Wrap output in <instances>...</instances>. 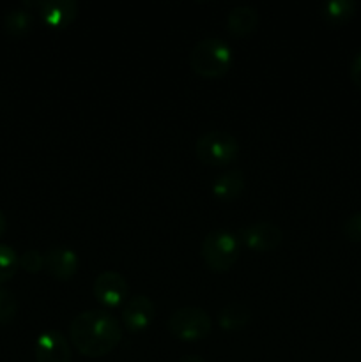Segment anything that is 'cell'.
<instances>
[{
    "label": "cell",
    "instance_id": "cell-1",
    "mask_svg": "<svg viewBox=\"0 0 361 362\" xmlns=\"http://www.w3.org/2000/svg\"><path fill=\"white\" fill-rule=\"evenodd\" d=\"M69 336L78 352L87 357H103L122 339V325L106 310H87L73 318Z\"/></svg>",
    "mask_w": 361,
    "mask_h": 362
},
{
    "label": "cell",
    "instance_id": "cell-2",
    "mask_svg": "<svg viewBox=\"0 0 361 362\" xmlns=\"http://www.w3.org/2000/svg\"><path fill=\"white\" fill-rule=\"evenodd\" d=\"M234 49L222 37H204L190 52V66L197 74L205 78L223 76L230 69Z\"/></svg>",
    "mask_w": 361,
    "mask_h": 362
},
{
    "label": "cell",
    "instance_id": "cell-3",
    "mask_svg": "<svg viewBox=\"0 0 361 362\" xmlns=\"http://www.w3.org/2000/svg\"><path fill=\"white\" fill-rule=\"evenodd\" d=\"M202 257L211 271H229L239 257V239L230 230H211L202 240Z\"/></svg>",
    "mask_w": 361,
    "mask_h": 362
},
{
    "label": "cell",
    "instance_id": "cell-4",
    "mask_svg": "<svg viewBox=\"0 0 361 362\" xmlns=\"http://www.w3.org/2000/svg\"><path fill=\"white\" fill-rule=\"evenodd\" d=\"M195 154L202 163L223 166L232 163L239 154V141L232 133L223 129L205 131L195 141Z\"/></svg>",
    "mask_w": 361,
    "mask_h": 362
},
{
    "label": "cell",
    "instance_id": "cell-5",
    "mask_svg": "<svg viewBox=\"0 0 361 362\" xmlns=\"http://www.w3.org/2000/svg\"><path fill=\"white\" fill-rule=\"evenodd\" d=\"M212 320L200 306L177 308L168 317V331L183 341H198L211 332Z\"/></svg>",
    "mask_w": 361,
    "mask_h": 362
},
{
    "label": "cell",
    "instance_id": "cell-6",
    "mask_svg": "<svg viewBox=\"0 0 361 362\" xmlns=\"http://www.w3.org/2000/svg\"><path fill=\"white\" fill-rule=\"evenodd\" d=\"M237 239L244 246L255 251H273L282 244L283 232L276 223L257 221L251 225L241 226L237 230Z\"/></svg>",
    "mask_w": 361,
    "mask_h": 362
},
{
    "label": "cell",
    "instance_id": "cell-7",
    "mask_svg": "<svg viewBox=\"0 0 361 362\" xmlns=\"http://www.w3.org/2000/svg\"><path fill=\"white\" fill-rule=\"evenodd\" d=\"M34 354L35 362H71L69 343L57 329H48L38 336Z\"/></svg>",
    "mask_w": 361,
    "mask_h": 362
},
{
    "label": "cell",
    "instance_id": "cell-8",
    "mask_svg": "<svg viewBox=\"0 0 361 362\" xmlns=\"http://www.w3.org/2000/svg\"><path fill=\"white\" fill-rule=\"evenodd\" d=\"M94 296L105 306H119L126 303L127 281L120 272L103 271L94 279Z\"/></svg>",
    "mask_w": 361,
    "mask_h": 362
},
{
    "label": "cell",
    "instance_id": "cell-9",
    "mask_svg": "<svg viewBox=\"0 0 361 362\" xmlns=\"http://www.w3.org/2000/svg\"><path fill=\"white\" fill-rule=\"evenodd\" d=\"M154 303L145 293L127 297L122 304V322L130 331H142L154 318Z\"/></svg>",
    "mask_w": 361,
    "mask_h": 362
},
{
    "label": "cell",
    "instance_id": "cell-10",
    "mask_svg": "<svg viewBox=\"0 0 361 362\" xmlns=\"http://www.w3.org/2000/svg\"><path fill=\"white\" fill-rule=\"evenodd\" d=\"M45 267L57 279H69L80 267V258L71 247L55 246L45 253Z\"/></svg>",
    "mask_w": 361,
    "mask_h": 362
},
{
    "label": "cell",
    "instance_id": "cell-11",
    "mask_svg": "<svg viewBox=\"0 0 361 362\" xmlns=\"http://www.w3.org/2000/svg\"><path fill=\"white\" fill-rule=\"evenodd\" d=\"M38 11L50 27H66L78 14L76 0H39Z\"/></svg>",
    "mask_w": 361,
    "mask_h": 362
},
{
    "label": "cell",
    "instance_id": "cell-12",
    "mask_svg": "<svg viewBox=\"0 0 361 362\" xmlns=\"http://www.w3.org/2000/svg\"><path fill=\"white\" fill-rule=\"evenodd\" d=\"M227 30L232 35L243 37L251 34L258 25V11L251 4H237L227 13Z\"/></svg>",
    "mask_w": 361,
    "mask_h": 362
},
{
    "label": "cell",
    "instance_id": "cell-13",
    "mask_svg": "<svg viewBox=\"0 0 361 362\" xmlns=\"http://www.w3.org/2000/svg\"><path fill=\"white\" fill-rule=\"evenodd\" d=\"M244 172L239 168H230L225 172L219 173L214 180H212V194L219 200L230 202L234 198H237L241 194V191L244 189Z\"/></svg>",
    "mask_w": 361,
    "mask_h": 362
},
{
    "label": "cell",
    "instance_id": "cell-14",
    "mask_svg": "<svg viewBox=\"0 0 361 362\" xmlns=\"http://www.w3.org/2000/svg\"><path fill=\"white\" fill-rule=\"evenodd\" d=\"M250 318V308L244 306V304L241 303L225 304V306L218 311V322L219 325H222V329H225V331H237V329L246 327Z\"/></svg>",
    "mask_w": 361,
    "mask_h": 362
},
{
    "label": "cell",
    "instance_id": "cell-15",
    "mask_svg": "<svg viewBox=\"0 0 361 362\" xmlns=\"http://www.w3.org/2000/svg\"><path fill=\"white\" fill-rule=\"evenodd\" d=\"M34 27V13L27 7H13L4 14V30L11 35H25Z\"/></svg>",
    "mask_w": 361,
    "mask_h": 362
},
{
    "label": "cell",
    "instance_id": "cell-16",
    "mask_svg": "<svg viewBox=\"0 0 361 362\" xmlns=\"http://www.w3.org/2000/svg\"><path fill=\"white\" fill-rule=\"evenodd\" d=\"M356 9L354 0H326L321 6V14L329 25H342L354 16Z\"/></svg>",
    "mask_w": 361,
    "mask_h": 362
},
{
    "label": "cell",
    "instance_id": "cell-17",
    "mask_svg": "<svg viewBox=\"0 0 361 362\" xmlns=\"http://www.w3.org/2000/svg\"><path fill=\"white\" fill-rule=\"evenodd\" d=\"M20 269V255L7 244L0 243V283L13 278Z\"/></svg>",
    "mask_w": 361,
    "mask_h": 362
},
{
    "label": "cell",
    "instance_id": "cell-18",
    "mask_svg": "<svg viewBox=\"0 0 361 362\" xmlns=\"http://www.w3.org/2000/svg\"><path fill=\"white\" fill-rule=\"evenodd\" d=\"M18 300L7 288H0V325H6L16 317Z\"/></svg>",
    "mask_w": 361,
    "mask_h": 362
},
{
    "label": "cell",
    "instance_id": "cell-19",
    "mask_svg": "<svg viewBox=\"0 0 361 362\" xmlns=\"http://www.w3.org/2000/svg\"><path fill=\"white\" fill-rule=\"evenodd\" d=\"M20 267L25 269L27 272H35L41 271L45 267V255L39 253L38 250H28L23 255H20Z\"/></svg>",
    "mask_w": 361,
    "mask_h": 362
},
{
    "label": "cell",
    "instance_id": "cell-20",
    "mask_svg": "<svg viewBox=\"0 0 361 362\" xmlns=\"http://www.w3.org/2000/svg\"><path fill=\"white\" fill-rule=\"evenodd\" d=\"M343 235L354 243H361V211L353 212L349 218L343 221Z\"/></svg>",
    "mask_w": 361,
    "mask_h": 362
},
{
    "label": "cell",
    "instance_id": "cell-21",
    "mask_svg": "<svg viewBox=\"0 0 361 362\" xmlns=\"http://www.w3.org/2000/svg\"><path fill=\"white\" fill-rule=\"evenodd\" d=\"M350 78L361 88V49L354 55L353 62H350Z\"/></svg>",
    "mask_w": 361,
    "mask_h": 362
},
{
    "label": "cell",
    "instance_id": "cell-22",
    "mask_svg": "<svg viewBox=\"0 0 361 362\" xmlns=\"http://www.w3.org/2000/svg\"><path fill=\"white\" fill-rule=\"evenodd\" d=\"M179 362H205L200 356H195V354H190V356H184Z\"/></svg>",
    "mask_w": 361,
    "mask_h": 362
},
{
    "label": "cell",
    "instance_id": "cell-23",
    "mask_svg": "<svg viewBox=\"0 0 361 362\" xmlns=\"http://www.w3.org/2000/svg\"><path fill=\"white\" fill-rule=\"evenodd\" d=\"M6 228H7V219H6V216H4V212L0 211V237L4 235Z\"/></svg>",
    "mask_w": 361,
    "mask_h": 362
}]
</instances>
